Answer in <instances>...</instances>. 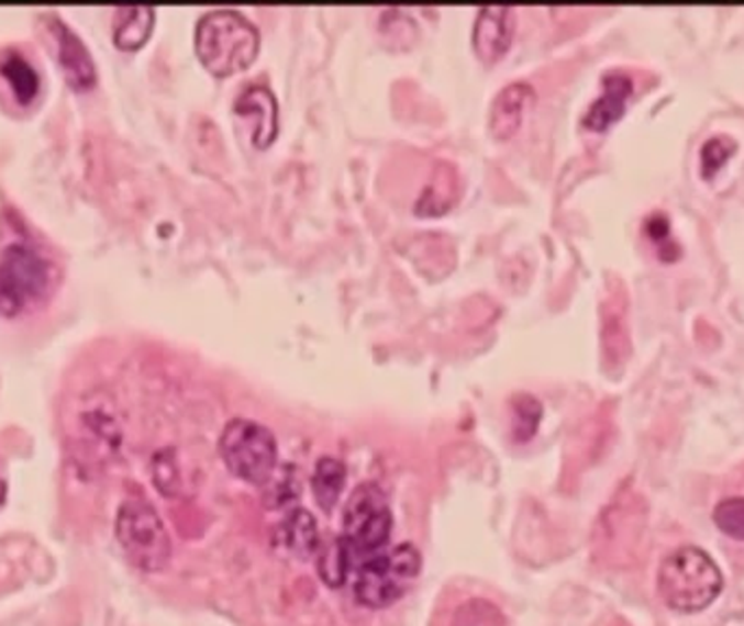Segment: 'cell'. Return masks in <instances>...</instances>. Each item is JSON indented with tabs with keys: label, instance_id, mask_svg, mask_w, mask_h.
I'll return each instance as SVG.
<instances>
[{
	"label": "cell",
	"instance_id": "obj_1",
	"mask_svg": "<svg viewBox=\"0 0 744 626\" xmlns=\"http://www.w3.org/2000/svg\"><path fill=\"white\" fill-rule=\"evenodd\" d=\"M657 590L670 610L695 614L719 599L723 574L708 552L697 546H684L664 559Z\"/></svg>",
	"mask_w": 744,
	"mask_h": 626
},
{
	"label": "cell",
	"instance_id": "obj_2",
	"mask_svg": "<svg viewBox=\"0 0 744 626\" xmlns=\"http://www.w3.org/2000/svg\"><path fill=\"white\" fill-rule=\"evenodd\" d=\"M197 55L215 77L246 70L259 53V31L237 11L218 9L197 26Z\"/></svg>",
	"mask_w": 744,
	"mask_h": 626
},
{
	"label": "cell",
	"instance_id": "obj_3",
	"mask_svg": "<svg viewBox=\"0 0 744 626\" xmlns=\"http://www.w3.org/2000/svg\"><path fill=\"white\" fill-rule=\"evenodd\" d=\"M57 283L55 264L29 244L0 253V315L15 317L42 305Z\"/></svg>",
	"mask_w": 744,
	"mask_h": 626
},
{
	"label": "cell",
	"instance_id": "obj_4",
	"mask_svg": "<svg viewBox=\"0 0 744 626\" xmlns=\"http://www.w3.org/2000/svg\"><path fill=\"white\" fill-rule=\"evenodd\" d=\"M421 566L423 559L414 544L381 550L355 568V599L368 610H386L406 596Z\"/></svg>",
	"mask_w": 744,
	"mask_h": 626
},
{
	"label": "cell",
	"instance_id": "obj_5",
	"mask_svg": "<svg viewBox=\"0 0 744 626\" xmlns=\"http://www.w3.org/2000/svg\"><path fill=\"white\" fill-rule=\"evenodd\" d=\"M115 537L126 559L142 572H162L173 557L168 528L151 503L129 499L115 518Z\"/></svg>",
	"mask_w": 744,
	"mask_h": 626
},
{
	"label": "cell",
	"instance_id": "obj_6",
	"mask_svg": "<svg viewBox=\"0 0 744 626\" xmlns=\"http://www.w3.org/2000/svg\"><path fill=\"white\" fill-rule=\"evenodd\" d=\"M392 535V512L377 483H362L351 494L342 514V539L355 568L373 555L386 550Z\"/></svg>",
	"mask_w": 744,
	"mask_h": 626
},
{
	"label": "cell",
	"instance_id": "obj_7",
	"mask_svg": "<svg viewBox=\"0 0 744 626\" xmlns=\"http://www.w3.org/2000/svg\"><path fill=\"white\" fill-rule=\"evenodd\" d=\"M220 455L235 477L253 485H264L277 470L275 435L264 424L246 417H235L224 426Z\"/></svg>",
	"mask_w": 744,
	"mask_h": 626
},
{
	"label": "cell",
	"instance_id": "obj_8",
	"mask_svg": "<svg viewBox=\"0 0 744 626\" xmlns=\"http://www.w3.org/2000/svg\"><path fill=\"white\" fill-rule=\"evenodd\" d=\"M79 435H84V444L77 455L84 459V466H106L111 457L118 455L122 446V428L107 394L86 399V407L79 416Z\"/></svg>",
	"mask_w": 744,
	"mask_h": 626
},
{
	"label": "cell",
	"instance_id": "obj_9",
	"mask_svg": "<svg viewBox=\"0 0 744 626\" xmlns=\"http://www.w3.org/2000/svg\"><path fill=\"white\" fill-rule=\"evenodd\" d=\"M514 40V11L503 4H488L479 11L473 29V48L484 64L499 62Z\"/></svg>",
	"mask_w": 744,
	"mask_h": 626
},
{
	"label": "cell",
	"instance_id": "obj_10",
	"mask_svg": "<svg viewBox=\"0 0 744 626\" xmlns=\"http://www.w3.org/2000/svg\"><path fill=\"white\" fill-rule=\"evenodd\" d=\"M48 26L57 42V59L64 68L66 81L75 90H90L97 83V68L79 35L59 18H51Z\"/></svg>",
	"mask_w": 744,
	"mask_h": 626
},
{
	"label": "cell",
	"instance_id": "obj_11",
	"mask_svg": "<svg viewBox=\"0 0 744 626\" xmlns=\"http://www.w3.org/2000/svg\"><path fill=\"white\" fill-rule=\"evenodd\" d=\"M634 92V81L623 72H612L603 79V94L590 104L584 124L590 131H606L623 118Z\"/></svg>",
	"mask_w": 744,
	"mask_h": 626
},
{
	"label": "cell",
	"instance_id": "obj_12",
	"mask_svg": "<svg viewBox=\"0 0 744 626\" xmlns=\"http://www.w3.org/2000/svg\"><path fill=\"white\" fill-rule=\"evenodd\" d=\"M235 113L253 118L255 120V146L266 148L277 137L279 128V107L273 97V92L264 86H251L246 88L237 101Z\"/></svg>",
	"mask_w": 744,
	"mask_h": 626
},
{
	"label": "cell",
	"instance_id": "obj_13",
	"mask_svg": "<svg viewBox=\"0 0 744 626\" xmlns=\"http://www.w3.org/2000/svg\"><path fill=\"white\" fill-rule=\"evenodd\" d=\"M533 103L532 86L528 83H512L499 92V97L490 107V133L497 139H510L525 115V109Z\"/></svg>",
	"mask_w": 744,
	"mask_h": 626
},
{
	"label": "cell",
	"instance_id": "obj_14",
	"mask_svg": "<svg viewBox=\"0 0 744 626\" xmlns=\"http://www.w3.org/2000/svg\"><path fill=\"white\" fill-rule=\"evenodd\" d=\"M275 544L297 559H310L319 555L320 530L317 518L308 510H292L286 521L277 526Z\"/></svg>",
	"mask_w": 744,
	"mask_h": 626
},
{
	"label": "cell",
	"instance_id": "obj_15",
	"mask_svg": "<svg viewBox=\"0 0 744 626\" xmlns=\"http://www.w3.org/2000/svg\"><path fill=\"white\" fill-rule=\"evenodd\" d=\"M153 26V7H120L113 18V44L120 51H137L148 42Z\"/></svg>",
	"mask_w": 744,
	"mask_h": 626
},
{
	"label": "cell",
	"instance_id": "obj_16",
	"mask_svg": "<svg viewBox=\"0 0 744 626\" xmlns=\"http://www.w3.org/2000/svg\"><path fill=\"white\" fill-rule=\"evenodd\" d=\"M0 77L9 83L18 103L29 104L40 92V77L20 53L9 51L0 57Z\"/></svg>",
	"mask_w": 744,
	"mask_h": 626
},
{
	"label": "cell",
	"instance_id": "obj_17",
	"mask_svg": "<svg viewBox=\"0 0 744 626\" xmlns=\"http://www.w3.org/2000/svg\"><path fill=\"white\" fill-rule=\"evenodd\" d=\"M346 485V468L333 457H322L312 477L314 499L324 512H331Z\"/></svg>",
	"mask_w": 744,
	"mask_h": 626
},
{
	"label": "cell",
	"instance_id": "obj_18",
	"mask_svg": "<svg viewBox=\"0 0 744 626\" xmlns=\"http://www.w3.org/2000/svg\"><path fill=\"white\" fill-rule=\"evenodd\" d=\"M353 568H355L353 557L342 537L333 539L331 544H326L322 550H319L320 579L329 588H342Z\"/></svg>",
	"mask_w": 744,
	"mask_h": 626
},
{
	"label": "cell",
	"instance_id": "obj_19",
	"mask_svg": "<svg viewBox=\"0 0 744 626\" xmlns=\"http://www.w3.org/2000/svg\"><path fill=\"white\" fill-rule=\"evenodd\" d=\"M446 166H440L429 183V188L423 190V197L417 203V213L421 215H440L446 211V205H451L455 201V172L448 168V172H444Z\"/></svg>",
	"mask_w": 744,
	"mask_h": 626
},
{
	"label": "cell",
	"instance_id": "obj_20",
	"mask_svg": "<svg viewBox=\"0 0 744 626\" xmlns=\"http://www.w3.org/2000/svg\"><path fill=\"white\" fill-rule=\"evenodd\" d=\"M153 481L164 496H177L181 492V470L173 448L159 450L153 457Z\"/></svg>",
	"mask_w": 744,
	"mask_h": 626
},
{
	"label": "cell",
	"instance_id": "obj_21",
	"mask_svg": "<svg viewBox=\"0 0 744 626\" xmlns=\"http://www.w3.org/2000/svg\"><path fill=\"white\" fill-rule=\"evenodd\" d=\"M266 490H264V503L266 507H286V505H292L297 501V494H299V488H297V472L292 466H284L279 477H273L264 483Z\"/></svg>",
	"mask_w": 744,
	"mask_h": 626
},
{
	"label": "cell",
	"instance_id": "obj_22",
	"mask_svg": "<svg viewBox=\"0 0 744 626\" xmlns=\"http://www.w3.org/2000/svg\"><path fill=\"white\" fill-rule=\"evenodd\" d=\"M734 150H736V142L732 137H728V135L710 137L701 148V175H703V179H712L728 164V159L734 155Z\"/></svg>",
	"mask_w": 744,
	"mask_h": 626
},
{
	"label": "cell",
	"instance_id": "obj_23",
	"mask_svg": "<svg viewBox=\"0 0 744 626\" xmlns=\"http://www.w3.org/2000/svg\"><path fill=\"white\" fill-rule=\"evenodd\" d=\"M714 522L728 537L744 541V496L721 501L714 510Z\"/></svg>",
	"mask_w": 744,
	"mask_h": 626
},
{
	"label": "cell",
	"instance_id": "obj_24",
	"mask_svg": "<svg viewBox=\"0 0 744 626\" xmlns=\"http://www.w3.org/2000/svg\"><path fill=\"white\" fill-rule=\"evenodd\" d=\"M644 231L651 237V242L657 246V253L664 261H673L679 255V246L670 239V224L664 213H653L644 222Z\"/></svg>",
	"mask_w": 744,
	"mask_h": 626
},
{
	"label": "cell",
	"instance_id": "obj_25",
	"mask_svg": "<svg viewBox=\"0 0 744 626\" xmlns=\"http://www.w3.org/2000/svg\"><path fill=\"white\" fill-rule=\"evenodd\" d=\"M517 414H519L517 431H519L521 439H530L533 433H535V428H537L540 416H542L540 403L535 399H532V396H523L521 403H517Z\"/></svg>",
	"mask_w": 744,
	"mask_h": 626
},
{
	"label": "cell",
	"instance_id": "obj_26",
	"mask_svg": "<svg viewBox=\"0 0 744 626\" xmlns=\"http://www.w3.org/2000/svg\"><path fill=\"white\" fill-rule=\"evenodd\" d=\"M4 499H7V483L0 479V505L4 503Z\"/></svg>",
	"mask_w": 744,
	"mask_h": 626
}]
</instances>
